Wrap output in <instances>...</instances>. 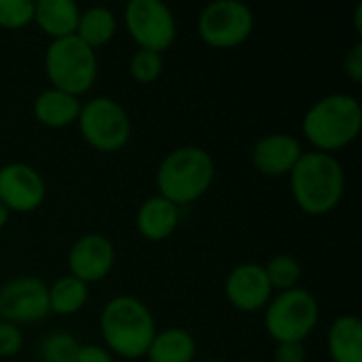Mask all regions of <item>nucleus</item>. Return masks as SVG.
<instances>
[{
  "mask_svg": "<svg viewBox=\"0 0 362 362\" xmlns=\"http://www.w3.org/2000/svg\"><path fill=\"white\" fill-rule=\"evenodd\" d=\"M49 314V284L45 280L19 276L0 286V320L21 327L40 322Z\"/></svg>",
  "mask_w": 362,
  "mask_h": 362,
  "instance_id": "9d476101",
  "label": "nucleus"
},
{
  "mask_svg": "<svg viewBox=\"0 0 362 362\" xmlns=\"http://www.w3.org/2000/svg\"><path fill=\"white\" fill-rule=\"evenodd\" d=\"M214 159L202 146H180L163 157L157 168V195L178 208L202 199L214 182Z\"/></svg>",
  "mask_w": 362,
  "mask_h": 362,
  "instance_id": "20e7f679",
  "label": "nucleus"
},
{
  "mask_svg": "<svg viewBox=\"0 0 362 362\" xmlns=\"http://www.w3.org/2000/svg\"><path fill=\"white\" fill-rule=\"evenodd\" d=\"M76 125L83 140L100 153H117L132 138L129 112L108 95H95L81 104Z\"/></svg>",
  "mask_w": 362,
  "mask_h": 362,
  "instance_id": "0eeeda50",
  "label": "nucleus"
},
{
  "mask_svg": "<svg viewBox=\"0 0 362 362\" xmlns=\"http://www.w3.org/2000/svg\"><path fill=\"white\" fill-rule=\"evenodd\" d=\"M288 178L295 204L310 216L333 212L346 193V172L335 155L303 153Z\"/></svg>",
  "mask_w": 362,
  "mask_h": 362,
  "instance_id": "f03ea898",
  "label": "nucleus"
},
{
  "mask_svg": "<svg viewBox=\"0 0 362 362\" xmlns=\"http://www.w3.org/2000/svg\"><path fill=\"white\" fill-rule=\"evenodd\" d=\"M76 362H115V356L104 348V346H81L78 354H76Z\"/></svg>",
  "mask_w": 362,
  "mask_h": 362,
  "instance_id": "c85d7f7f",
  "label": "nucleus"
},
{
  "mask_svg": "<svg viewBox=\"0 0 362 362\" xmlns=\"http://www.w3.org/2000/svg\"><path fill=\"white\" fill-rule=\"evenodd\" d=\"M303 153L305 151L299 138H295L293 134L278 132L257 140L250 159L257 172H261L263 176L278 178V176H288Z\"/></svg>",
  "mask_w": 362,
  "mask_h": 362,
  "instance_id": "4468645a",
  "label": "nucleus"
},
{
  "mask_svg": "<svg viewBox=\"0 0 362 362\" xmlns=\"http://www.w3.org/2000/svg\"><path fill=\"white\" fill-rule=\"evenodd\" d=\"M163 72V55L146 49H138L129 57V74L136 83L140 85H151L155 83Z\"/></svg>",
  "mask_w": 362,
  "mask_h": 362,
  "instance_id": "b1692460",
  "label": "nucleus"
},
{
  "mask_svg": "<svg viewBox=\"0 0 362 362\" xmlns=\"http://www.w3.org/2000/svg\"><path fill=\"white\" fill-rule=\"evenodd\" d=\"M318 320V299L301 286L274 295L267 308L263 310L265 331L276 344H305V339L316 331Z\"/></svg>",
  "mask_w": 362,
  "mask_h": 362,
  "instance_id": "423d86ee",
  "label": "nucleus"
},
{
  "mask_svg": "<svg viewBox=\"0 0 362 362\" xmlns=\"http://www.w3.org/2000/svg\"><path fill=\"white\" fill-rule=\"evenodd\" d=\"M8 216H11V212L2 206V202H0V229H4L6 227V223H8Z\"/></svg>",
  "mask_w": 362,
  "mask_h": 362,
  "instance_id": "7c9ffc66",
  "label": "nucleus"
},
{
  "mask_svg": "<svg viewBox=\"0 0 362 362\" xmlns=\"http://www.w3.org/2000/svg\"><path fill=\"white\" fill-rule=\"evenodd\" d=\"M98 55L76 36L51 40L45 51V74L53 89L81 98L98 81Z\"/></svg>",
  "mask_w": 362,
  "mask_h": 362,
  "instance_id": "39448f33",
  "label": "nucleus"
},
{
  "mask_svg": "<svg viewBox=\"0 0 362 362\" xmlns=\"http://www.w3.org/2000/svg\"><path fill=\"white\" fill-rule=\"evenodd\" d=\"M344 72L352 83L362 81V42L352 45L344 55Z\"/></svg>",
  "mask_w": 362,
  "mask_h": 362,
  "instance_id": "cd10ccee",
  "label": "nucleus"
},
{
  "mask_svg": "<svg viewBox=\"0 0 362 362\" xmlns=\"http://www.w3.org/2000/svg\"><path fill=\"white\" fill-rule=\"evenodd\" d=\"M117 261L115 244L102 233H85L81 235L68 250V274L87 286L104 280Z\"/></svg>",
  "mask_w": 362,
  "mask_h": 362,
  "instance_id": "f8f14e48",
  "label": "nucleus"
},
{
  "mask_svg": "<svg viewBox=\"0 0 362 362\" xmlns=\"http://www.w3.org/2000/svg\"><path fill=\"white\" fill-rule=\"evenodd\" d=\"M305 361H308L305 344H297V341L276 344V350H274V362H305Z\"/></svg>",
  "mask_w": 362,
  "mask_h": 362,
  "instance_id": "bb28decb",
  "label": "nucleus"
},
{
  "mask_svg": "<svg viewBox=\"0 0 362 362\" xmlns=\"http://www.w3.org/2000/svg\"><path fill=\"white\" fill-rule=\"evenodd\" d=\"M34 23V0H0V28L21 30Z\"/></svg>",
  "mask_w": 362,
  "mask_h": 362,
  "instance_id": "393cba45",
  "label": "nucleus"
},
{
  "mask_svg": "<svg viewBox=\"0 0 362 362\" xmlns=\"http://www.w3.org/2000/svg\"><path fill=\"white\" fill-rule=\"evenodd\" d=\"M89 301V286L66 274L49 284V310L57 316H74Z\"/></svg>",
  "mask_w": 362,
  "mask_h": 362,
  "instance_id": "412c9836",
  "label": "nucleus"
},
{
  "mask_svg": "<svg viewBox=\"0 0 362 362\" xmlns=\"http://www.w3.org/2000/svg\"><path fill=\"white\" fill-rule=\"evenodd\" d=\"M354 23H356V32H362V4L358 2L354 8Z\"/></svg>",
  "mask_w": 362,
  "mask_h": 362,
  "instance_id": "c756f323",
  "label": "nucleus"
},
{
  "mask_svg": "<svg viewBox=\"0 0 362 362\" xmlns=\"http://www.w3.org/2000/svg\"><path fill=\"white\" fill-rule=\"evenodd\" d=\"M81 100L76 95H70L59 89H45L34 98L32 115L36 123L49 129H64L72 123H76L81 112Z\"/></svg>",
  "mask_w": 362,
  "mask_h": 362,
  "instance_id": "dca6fc26",
  "label": "nucleus"
},
{
  "mask_svg": "<svg viewBox=\"0 0 362 362\" xmlns=\"http://www.w3.org/2000/svg\"><path fill=\"white\" fill-rule=\"evenodd\" d=\"M263 267H265L267 280H269V284H272L274 291L284 293V291H291V288H297L299 286V280H301V263L293 255H286V252L276 255Z\"/></svg>",
  "mask_w": 362,
  "mask_h": 362,
  "instance_id": "5701e85b",
  "label": "nucleus"
},
{
  "mask_svg": "<svg viewBox=\"0 0 362 362\" xmlns=\"http://www.w3.org/2000/svg\"><path fill=\"white\" fill-rule=\"evenodd\" d=\"M362 106L352 93H329L314 102L301 121L305 140L318 153L333 155L348 148L361 134Z\"/></svg>",
  "mask_w": 362,
  "mask_h": 362,
  "instance_id": "7ed1b4c3",
  "label": "nucleus"
},
{
  "mask_svg": "<svg viewBox=\"0 0 362 362\" xmlns=\"http://www.w3.org/2000/svg\"><path fill=\"white\" fill-rule=\"evenodd\" d=\"M180 223V208L161 195L144 199L136 212V229L146 242H163L172 238Z\"/></svg>",
  "mask_w": 362,
  "mask_h": 362,
  "instance_id": "2eb2a0df",
  "label": "nucleus"
},
{
  "mask_svg": "<svg viewBox=\"0 0 362 362\" xmlns=\"http://www.w3.org/2000/svg\"><path fill=\"white\" fill-rule=\"evenodd\" d=\"M197 354L195 337L180 327L157 331L144 358L148 362H193Z\"/></svg>",
  "mask_w": 362,
  "mask_h": 362,
  "instance_id": "6ab92c4d",
  "label": "nucleus"
},
{
  "mask_svg": "<svg viewBox=\"0 0 362 362\" xmlns=\"http://www.w3.org/2000/svg\"><path fill=\"white\" fill-rule=\"evenodd\" d=\"M225 297L238 312H263L274 297L265 267L259 263L235 265L225 278Z\"/></svg>",
  "mask_w": 362,
  "mask_h": 362,
  "instance_id": "ddd939ff",
  "label": "nucleus"
},
{
  "mask_svg": "<svg viewBox=\"0 0 362 362\" xmlns=\"http://www.w3.org/2000/svg\"><path fill=\"white\" fill-rule=\"evenodd\" d=\"M47 182L30 163L13 161L0 168V202L8 212L30 214L45 204Z\"/></svg>",
  "mask_w": 362,
  "mask_h": 362,
  "instance_id": "9b49d317",
  "label": "nucleus"
},
{
  "mask_svg": "<svg viewBox=\"0 0 362 362\" xmlns=\"http://www.w3.org/2000/svg\"><path fill=\"white\" fill-rule=\"evenodd\" d=\"M252 362H261V361H252Z\"/></svg>",
  "mask_w": 362,
  "mask_h": 362,
  "instance_id": "473e14b6",
  "label": "nucleus"
},
{
  "mask_svg": "<svg viewBox=\"0 0 362 362\" xmlns=\"http://www.w3.org/2000/svg\"><path fill=\"white\" fill-rule=\"evenodd\" d=\"M81 6L72 0H38L34 2V23L51 40L74 36Z\"/></svg>",
  "mask_w": 362,
  "mask_h": 362,
  "instance_id": "f3484780",
  "label": "nucleus"
},
{
  "mask_svg": "<svg viewBox=\"0 0 362 362\" xmlns=\"http://www.w3.org/2000/svg\"><path fill=\"white\" fill-rule=\"evenodd\" d=\"M117 17L108 6H89L81 8V17L76 23L74 36L85 42L89 49H98L108 45L117 34Z\"/></svg>",
  "mask_w": 362,
  "mask_h": 362,
  "instance_id": "aec40b11",
  "label": "nucleus"
},
{
  "mask_svg": "<svg viewBox=\"0 0 362 362\" xmlns=\"http://www.w3.org/2000/svg\"><path fill=\"white\" fill-rule=\"evenodd\" d=\"M333 362H362V322L356 314L337 316L327 339Z\"/></svg>",
  "mask_w": 362,
  "mask_h": 362,
  "instance_id": "a211bd4d",
  "label": "nucleus"
},
{
  "mask_svg": "<svg viewBox=\"0 0 362 362\" xmlns=\"http://www.w3.org/2000/svg\"><path fill=\"white\" fill-rule=\"evenodd\" d=\"M127 34L138 49L163 53L176 40V17L161 0H129L123 8Z\"/></svg>",
  "mask_w": 362,
  "mask_h": 362,
  "instance_id": "1a4fd4ad",
  "label": "nucleus"
},
{
  "mask_svg": "<svg viewBox=\"0 0 362 362\" xmlns=\"http://www.w3.org/2000/svg\"><path fill=\"white\" fill-rule=\"evenodd\" d=\"M204 362H225V361H221V358H208V361H204Z\"/></svg>",
  "mask_w": 362,
  "mask_h": 362,
  "instance_id": "2f4dec72",
  "label": "nucleus"
},
{
  "mask_svg": "<svg viewBox=\"0 0 362 362\" xmlns=\"http://www.w3.org/2000/svg\"><path fill=\"white\" fill-rule=\"evenodd\" d=\"M81 344L68 331H51L38 344V361L40 362H76Z\"/></svg>",
  "mask_w": 362,
  "mask_h": 362,
  "instance_id": "4be33fe9",
  "label": "nucleus"
},
{
  "mask_svg": "<svg viewBox=\"0 0 362 362\" xmlns=\"http://www.w3.org/2000/svg\"><path fill=\"white\" fill-rule=\"evenodd\" d=\"M255 30V13L240 0H214L197 17L199 38L212 49H233L244 45Z\"/></svg>",
  "mask_w": 362,
  "mask_h": 362,
  "instance_id": "6e6552de",
  "label": "nucleus"
},
{
  "mask_svg": "<svg viewBox=\"0 0 362 362\" xmlns=\"http://www.w3.org/2000/svg\"><path fill=\"white\" fill-rule=\"evenodd\" d=\"M23 348L21 327L0 320V358H13Z\"/></svg>",
  "mask_w": 362,
  "mask_h": 362,
  "instance_id": "a878e982",
  "label": "nucleus"
},
{
  "mask_svg": "<svg viewBox=\"0 0 362 362\" xmlns=\"http://www.w3.org/2000/svg\"><path fill=\"white\" fill-rule=\"evenodd\" d=\"M157 322L144 301L132 295H119L106 301L100 312V335L112 356L138 361L146 354Z\"/></svg>",
  "mask_w": 362,
  "mask_h": 362,
  "instance_id": "f257e3e1",
  "label": "nucleus"
}]
</instances>
